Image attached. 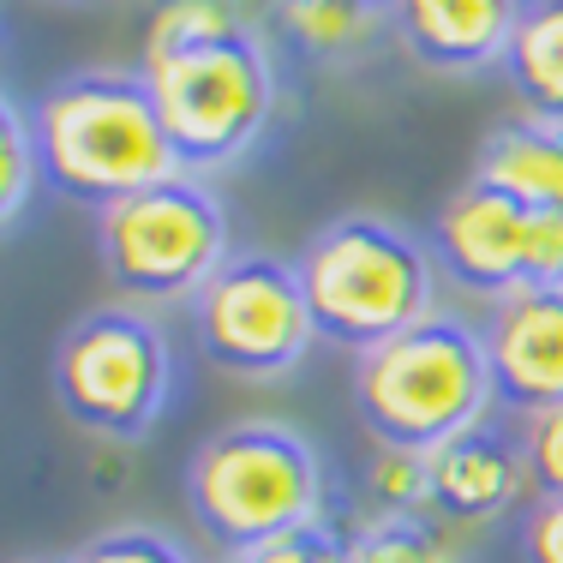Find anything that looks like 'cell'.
I'll list each match as a JSON object with an SVG mask.
<instances>
[{
    "mask_svg": "<svg viewBox=\"0 0 563 563\" xmlns=\"http://www.w3.org/2000/svg\"><path fill=\"white\" fill-rule=\"evenodd\" d=\"M354 563H462L450 521L438 516H372L347 528Z\"/></svg>",
    "mask_w": 563,
    "mask_h": 563,
    "instance_id": "16",
    "label": "cell"
},
{
    "mask_svg": "<svg viewBox=\"0 0 563 563\" xmlns=\"http://www.w3.org/2000/svg\"><path fill=\"white\" fill-rule=\"evenodd\" d=\"M276 19L312 60H354L372 43L384 7H372V0H276Z\"/></svg>",
    "mask_w": 563,
    "mask_h": 563,
    "instance_id": "15",
    "label": "cell"
},
{
    "mask_svg": "<svg viewBox=\"0 0 563 563\" xmlns=\"http://www.w3.org/2000/svg\"><path fill=\"white\" fill-rule=\"evenodd\" d=\"M521 563H563V498H540L521 521Z\"/></svg>",
    "mask_w": 563,
    "mask_h": 563,
    "instance_id": "23",
    "label": "cell"
},
{
    "mask_svg": "<svg viewBox=\"0 0 563 563\" xmlns=\"http://www.w3.org/2000/svg\"><path fill=\"white\" fill-rule=\"evenodd\" d=\"M222 563H354V540L342 528H330V521H318V528H300L271 545H252V552H234Z\"/></svg>",
    "mask_w": 563,
    "mask_h": 563,
    "instance_id": "20",
    "label": "cell"
},
{
    "mask_svg": "<svg viewBox=\"0 0 563 563\" xmlns=\"http://www.w3.org/2000/svg\"><path fill=\"white\" fill-rule=\"evenodd\" d=\"M31 186H43V156H36V120L24 114L19 97H7L0 109V217L7 228H19Z\"/></svg>",
    "mask_w": 563,
    "mask_h": 563,
    "instance_id": "19",
    "label": "cell"
},
{
    "mask_svg": "<svg viewBox=\"0 0 563 563\" xmlns=\"http://www.w3.org/2000/svg\"><path fill=\"white\" fill-rule=\"evenodd\" d=\"M486 360L498 401L516 413L563 408V288H528L492 300L486 318Z\"/></svg>",
    "mask_w": 563,
    "mask_h": 563,
    "instance_id": "10",
    "label": "cell"
},
{
    "mask_svg": "<svg viewBox=\"0 0 563 563\" xmlns=\"http://www.w3.org/2000/svg\"><path fill=\"white\" fill-rule=\"evenodd\" d=\"M521 455H528V486L540 498H563V408L521 420Z\"/></svg>",
    "mask_w": 563,
    "mask_h": 563,
    "instance_id": "22",
    "label": "cell"
},
{
    "mask_svg": "<svg viewBox=\"0 0 563 563\" xmlns=\"http://www.w3.org/2000/svg\"><path fill=\"white\" fill-rule=\"evenodd\" d=\"M528 282H540V288H563V210H545V217H533Z\"/></svg>",
    "mask_w": 563,
    "mask_h": 563,
    "instance_id": "24",
    "label": "cell"
},
{
    "mask_svg": "<svg viewBox=\"0 0 563 563\" xmlns=\"http://www.w3.org/2000/svg\"><path fill=\"white\" fill-rule=\"evenodd\" d=\"M384 24L432 73H479L509 55L521 0H384Z\"/></svg>",
    "mask_w": 563,
    "mask_h": 563,
    "instance_id": "11",
    "label": "cell"
},
{
    "mask_svg": "<svg viewBox=\"0 0 563 563\" xmlns=\"http://www.w3.org/2000/svg\"><path fill=\"white\" fill-rule=\"evenodd\" d=\"M102 271L132 300H198L222 271L228 217L198 174H168L97 217Z\"/></svg>",
    "mask_w": 563,
    "mask_h": 563,
    "instance_id": "6",
    "label": "cell"
},
{
    "mask_svg": "<svg viewBox=\"0 0 563 563\" xmlns=\"http://www.w3.org/2000/svg\"><path fill=\"white\" fill-rule=\"evenodd\" d=\"M192 336L210 366L234 378H282L318 342L300 271L271 252H234L192 300Z\"/></svg>",
    "mask_w": 563,
    "mask_h": 563,
    "instance_id": "8",
    "label": "cell"
},
{
    "mask_svg": "<svg viewBox=\"0 0 563 563\" xmlns=\"http://www.w3.org/2000/svg\"><path fill=\"white\" fill-rule=\"evenodd\" d=\"M528 246H533V210L492 186L467 180L462 192L438 210L432 222V258L474 294H504L528 288Z\"/></svg>",
    "mask_w": 563,
    "mask_h": 563,
    "instance_id": "9",
    "label": "cell"
},
{
    "mask_svg": "<svg viewBox=\"0 0 563 563\" xmlns=\"http://www.w3.org/2000/svg\"><path fill=\"white\" fill-rule=\"evenodd\" d=\"M240 24L246 19H240L234 0H163L156 19H151V31H144L139 73L144 66H163L174 55H186V48H198V43H217V36L240 31Z\"/></svg>",
    "mask_w": 563,
    "mask_h": 563,
    "instance_id": "17",
    "label": "cell"
},
{
    "mask_svg": "<svg viewBox=\"0 0 563 563\" xmlns=\"http://www.w3.org/2000/svg\"><path fill=\"white\" fill-rule=\"evenodd\" d=\"M186 504L198 528L234 558L324 521V462L294 426L240 420L192 455Z\"/></svg>",
    "mask_w": 563,
    "mask_h": 563,
    "instance_id": "3",
    "label": "cell"
},
{
    "mask_svg": "<svg viewBox=\"0 0 563 563\" xmlns=\"http://www.w3.org/2000/svg\"><path fill=\"white\" fill-rule=\"evenodd\" d=\"M300 288L324 342L372 354L378 342L426 324L432 306V252L384 217H336L300 252Z\"/></svg>",
    "mask_w": 563,
    "mask_h": 563,
    "instance_id": "4",
    "label": "cell"
},
{
    "mask_svg": "<svg viewBox=\"0 0 563 563\" xmlns=\"http://www.w3.org/2000/svg\"><path fill=\"white\" fill-rule=\"evenodd\" d=\"M474 180L545 217L563 210V126L552 120H504L474 151Z\"/></svg>",
    "mask_w": 563,
    "mask_h": 563,
    "instance_id": "13",
    "label": "cell"
},
{
    "mask_svg": "<svg viewBox=\"0 0 563 563\" xmlns=\"http://www.w3.org/2000/svg\"><path fill=\"white\" fill-rule=\"evenodd\" d=\"M31 120L43 186L97 217L168 174H186L144 73H73L36 102Z\"/></svg>",
    "mask_w": 563,
    "mask_h": 563,
    "instance_id": "1",
    "label": "cell"
},
{
    "mask_svg": "<svg viewBox=\"0 0 563 563\" xmlns=\"http://www.w3.org/2000/svg\"><path fill=\"white\" fill-rule=\"evenodd\" d=\"M174 384L163 330L132 306L85 312L55 347V401L90 438L132 444L156 426Z\"/></svg>",
    "mask_w": 563,
    "mask_h": 563,
    "instance_id": "7",
    "label": "cell"
},
{
    "mask_svg": "<svg viewBox=\"0 0 563 563\" xmlns=\"http://www.w3.org/2000/svg\"><path fill=\"white\" fill-rule=\"evenodd\" d=\"M19 563H43V558H19Z\"/></svg>",
    "mask_w": 563,
    "mask_h": 563,
    "instance_id": "25",
    "label": "cell"
},
{
    "mask_svg": "<svg viewBox=\"0 0 563 563\" xmlns=\"http://www.w3.org/2000/svg\"><path fill=\"white\" fill-rule=\"evenodd\" d=\"M492 401H498V384H492L486 336H474L462 318L444 312L378 342L354 366V408L378 444L432 455L438 444L486 426Z\"/></svg>",
    "mask_w": 563,
    "mask_h": 563,
    "instance_id": "2",
    "label": "cell"
},
{
    "mask_svg": "<svg viewBox=\"0 0 563 563\" xmlns=\"http://www.w3.org/2000/svg\"><path fill=\"white\" fill-rule=\"evenodd\" d=\"M504 73H509V85H516L528 120L563 126V0H528V7H521Z\"/></svg>",
    "mask_w": 563,
    "mask_h": 563,
    "instance_id": "14",
    "label": "cell"
},
{
    "mask_svg": "<svg viewBox=\"0 0 563 563\" xmlns=\"http://www.w3.org/2000/svg\"><path fill=\"white\" fill-rule=\"evenodd\" d=\"M366 498L378 516H432V455L378 444L366 467Z\"/></svg>",
    "mask_w": 563,
    "mask_h": 563,
    "instance_id": "18",
    "label": "cell"
},
{
    "mask_svg": "<svg viewBox=\"0 0 563 563\" xmlns=\"http://www.w3.org/2000/svg\"><path fill=\"white\" fill-rule=\"evenodd\" d=\"M521 486H528L521 438L498 432V426H474L432 450V516L450 528H486V521L509 516Z\"/></svg>",
    "mask_w": 563,
    "mask_h": 563,
    "instance_id": "12",
    "label": "cell"
},
{
    "mask_svg": "<svg viewBox=\"0 0 563 563\" xmlns=\"http://www.w3.org/2000/svg\"><path fill=\"white\" fill-rule=\"evenodd\" d=\"M73 563H192V558H186V545H174L156 528H109L78 545Z\"/></svg>",
    "mask_w": 563,
    "mask_h": 563,
    "instance_id": "21",
    "label": "cell"
},
{
    "mask_svg": "<svg viewBox=\"0 0 563 563\" xmlns=\"http://www.w3.org/2000/svg\"><path fill=\"white\" fill-rule=\"evenodd\" d=\"M144 85L186 174L246 156L276 114V66L271 48L252 36V24L186 48L163 66H144Z\"/></svg>",
    "mask_w": 563,
    "mask_h": 563,
    "instance_id": "5",
    "label": "cell"
}]
</instances>
